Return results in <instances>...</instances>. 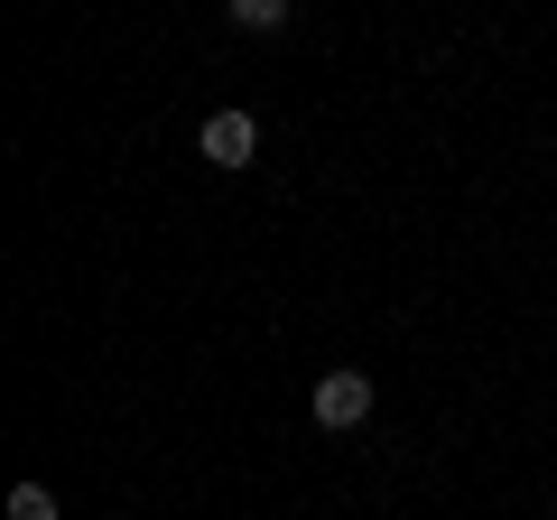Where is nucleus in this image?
Segmentation results:
<instances>
[{"label": "nucleus", "mask_w": 557, "mask_h": 520, "mask_svg": "<svg viewBox=\"0 0 557 520\" xmlns=\"http://www.w3.org/2000/svg\"><path fill=\"white\" fill-rule=\"evenodd\" d=\"M10 520H65L47 483H10Z\"/></svg>", "instance_id": "20e7f679"}, {"label": "nucleus", "mask_w": 557, "mask_h": 520, "mask_svg": "<svg viewBox=\"0 0 557 520\" xmlns=\"http://www.w3.org/2000/svg\"><path fill=\"white\" fill-rule=\"evenodd\" d=\"M196 149H205V168H251V159H260V121H251V112H214Z\"/></svg>", "instance_id": "f03ea898"}, {"label": "nucleus", "mask_w": 557, "mask_h": 520, "mask_svg": "<svg viewBox=\"0 0 557 520\" xmlns=\"http://www.w3.org/2000/svg\"><path fill=\"white\" fill-rule=\"evenodd\" d=\"M372 419V372H317V428L344 437V428Z\"/></svg>", "instance_id": "f257e3e1"}, {"label": "nucleus", "mask_w": 557, "mask_h": 520, "mask_svg": "<svg viewBox=\"0 0 557 520\" xmlns=\"http://www.w3.org/2000/svg\"><path fill=\"white\" fill-rule=\"evenodd\" d=\"M288 10H298V0H223V20L251 28V38H278V28H288Z\"/></svg>", "instance_id": "7ed1b4c3"}]
</instances>
